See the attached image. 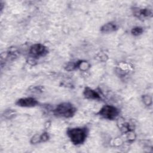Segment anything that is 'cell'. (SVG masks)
<instances>
[{
    "mask_svg": "<svg viewBox=\"0 0 153 153\" xmlns=\"http://www.w3.org/2000/svg\"><path fill=\"white\" fill-rule=\"evenodd\" d=\"M67 134L72 143L75 145L82 144L85 140L87 134V130L85 128H69Z\"/></svg>",
    "mask_w": 153,
    "mask_h": 153,
    "instance_id": "obj_1",
    "label": "cell"
},
{
    "mask_svg": "<svg viewBox=\"0 0 153 153\" xmlns=\"http://www.w3.org/2000/svg\"><path fill=\"white\" fill-rule=\"evenodd\" d=\"M76 112V108L69 102H63L58 105L53 111V114L58 117L70 118Z\"/></svg>",
    "mask_w": 153,
    "mask_h": 153,
    "instance_id": "obj_2",
    "label": "cell"
},
{
    "mask_svg": "<svg viewBox=\"0 0 153 153\" xmlns=\"http://www.w3.org/2000/svg\"><path fill=\"white\" fill-rule=\"evenodd\" d=\"M99 114L108 120H114L119 114V110L111 105L103 106L99 112Z\"/></svg>",
    "mask_w": 153,
    "mask_h": 153,
    "instance_id": "obj_3",
    "label": "cell"
},
{
    "mask_svg": "<svg viewBox=\"0 0 153 153\" xmlns=\"http://www.w3.org/2000/svg\"><path fill=\"white\" fill-rule=\"evenodd\" d=\"M48 53L47 48L41 44H35L32 45L29 50V54L33 58L43 57Z\"/></svg>",
    "mask_w": 153,
    "mask_h": 153,
    "instance_id": "obj_4",
    "label": "cell"
},
{
    "mask_svg": "<svg viewBox=\"0 0 153 153\" xmlns=\"http://www.w3.org/2000/svg\"><path fill=\"white\" fill-rule=\"evenodd\" d=\"M16 105L21 107H33L38 103V101L33 97L21 98L16 102Z\"/></svg>",
    "mask_w": 153,
    "mask_h": 153,
    "instance_id": "obj_5",
    "label": "cell"
},
{
    "mask_svg": "<svg viewBox=\"0 0 153 153\" xmlns=\"http://www.w3.org/2000/svg\"><path fill=\"white\" fill-rule=\"evenodd\" d=\"M83 94L85 98L89 99H100V96L99 94L96 91L91 89L89 87L85 88L83 92Z\"/></svg>",
    "mask_w": 153,
    "mask_h": 153,
    "instance_id": "obj_6",
    "label": "cell"
},
{
    "mask_svg": "<svg viewBox=\"0 0 153 153\" xmlns=\"http://www.w3.org/2000/svg\"><path fill=\"white\" fill-rule=\"evenodd\" d=\"M133 14L136 17L138 18H142L151 16L152 14V12L149 9H140L135 8L133 10Z\"/></svg>",
    "mask_w": 153,
    "mask_h": 153,
    "instance_id": "obj_7",
    "label": "cell"
},
{
    "mask_svg": "<svg viewBox=\"0 0 153 153\" xmlns=\"http://www.w3.org/2000/svg\"><path fill=\"white\" fill-rule=\"evenodd\" d=\"M118 27L116 24L112 22H109L104 25L100 29V31L103 33H110L117 29Z\"/></svg>",
    "mask_w": 153,
    "mask_h": 153,
    "instance_id": "obj_8",
    "label": "cell"
},
{
    "mask_svg": "<svg viewBox=\"0 0 153 153\" xmlns=\"http://www.w3.org/2000/svg\"><path fill=\"white\" fill-rule=\"evenodd\" d=\"M131 32L132 35L134 36H138L143 32V29L140 27H135L131 29Z\"/></svg>",
    "mask_w": 153,
    "mask_h": 153,
    "instance_id": "obj_9",
    "label": "cell"
},
{
    "mask_svg": "<svg viewBox=\"0 0 153 153\" xmlns=\"http://www.w3.org/2000/svg\"><path fill=\"white\" fill-rule=\"evenodd\" d=\"M48 134L47 133H44L41 135H39V141L45 142L48 139Z\"/></svg>",
    "mask_w": 153,
    "mask_h": 153,
    "instance_id": "obj_10",
    "label": "cell"
}]
</instances>
